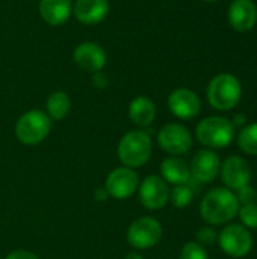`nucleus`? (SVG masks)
<instances>
[{
	"label": "nucleus",
	"instance_id": "nucleus-1",
	"mask_svg": "<svg viewBox=\"0 0 257 259\" xmlns=\"http://www.w3.org/2000/svg\"><path fill=\"white\" fill-rule=\"evenodd\" d=\"M239 200L236 193L223 187L211 190L200 203V215L209 226H223L238 217Z\"/></svg>",
	"mask_w": 257,
	"mask_h": 259
},
{
	"label": "nucleus",
	"instance_id": "nucleus-2",
	"mask_svg": "<svg viewBox=\"0 0 257 259\" xmlns=\"http://www.w3.org/2000/svg\"><path fill=\"white\" fill-rule=\"evenodd\" d=\"M153 144L150 135L144 129H133L124 134L118 143L117 155L120 162L129 168H139L145 165L151 156Z\"/></svg>",
	"mask_w": 257,
	"mask_h": 259
},
{
	"label": "nucleus",
	"instance_id": "nucleus-3",
	"mask_svg": "<svg viewBox=\"0 0 257 259\" xmlns=\"http://www.w3.org/2000/svg\"><path fill=\"white\" fill-rule=\"evenodd\" d=\"M195 138L201 146H204V149H224L236 138V127L233 126L232 120L226 117H206L197 124Z\"/></svg>",
	"mask_w": 257,
	"mask_h": 259
},
{
	"label": "nucleus",
	"instance_id": "nucleus-4",
	"mask_svg": "<svg viewBox=\"0 0 257 259\" xmlns=\"http://www.w3.org/2000/svg\"><path fill=\"white\" fill-rule=\"evenodd\" d=\"M208 102L217 111L233 109L242 97V85L239 79L230 73L217 74L208 85Z\"/></svg>",
	"mask_w": 257,
	"mask_h": 259
},
{
	"label": "nucleus",
	"instance_id": "nucleus-5",
	"mask_svg": "<svg viewBox=\"0 0 257 259\" xmlns=\"http://www.w3.org/2000/svg\"><path fill=\"white\" fill-rule=\"evenodd\" d=\"M52 131V118L39 111L32 109L24 112L15 124V137L26 146H36L42 143Z\"/></svg>",
	"mask_w": 257,
	"mask_h": 259
},
{
	"label": "nucleus",
	"instance_id": "nucleus-6",
	"mask_svg": "<svg viewBox=\"0 0 257 259\" xmlns=\"http://www.w3.org/2000/svg\"><path fill=\"white\" fill-rule=\"evenodd\" d=\"M218 244L221 250L230 258H245L254 244L250 229L238 223H227L218 234Z\"/></svg>",
	"mask_w": 257,
	"mask_h": 259
},
{
	"label": "nucleus",
	"instance_id": "nucleus-7",
	"mask_svg": "<svg viewBox=\"0 0 257 259\" xmlns=\"http://www.w3.org/2000/svg\"><path fill=\"white\" fill-rule=\"evenodd\" d=\"M126 237L135 250H148L161 241L162 225L155 217L144 215L130 223Z\"/></svg>",
	"mask_w": 257,
	"mask_h": 259
},
{
	"label": "nucleus",
	"instance_id": "nucleus-8",
	"mask_svg": "<svg viewBox=\"0 0 257 259\" xmlns=\"http://www.w3.org/2000/svg\"><path fill=\"white\" fill-rule=\"evenodd\" d=\"M158 144L171 156H180L191 150L192 134L180 123H168L158 132Z\"/></svg>",
	"mask_w": 257,
	"mask_h": 259
},
{
	"label": "nucleus",
	"instance_id": "nucleus-9",
	"mask_svg": "<svg viewBox=\"0 0 257 259\" xmlns=\"http://www.w3.org/2000/svg\"><path fill=\"white\" fill-rule=\"evenodd\" d=\"M139 187V178L133 168L118 167L114 168L105 181V190L109 197L115 200H126L132 197Z\"/></svg>",
	"mask_w": 257,
	"mask_h": 259
},
{
	"label": "nucleus",
	"instance_id": "nucleus-10",
	"mask_svg": "<svg viewBox=\"0 0 257 259\" xmlns=\"http://www.w3.org/2000/svg\"><path fill=\"white\" fill-rule=\"evenodd\" d=\"M139 202L150 211L162 209L170 202V187L158 175L147 176L138 187Z\"/></svg>",
	"mask_w": 257,
	"mask_h": 259
},
{
	"label": "nucleus",
	"instance_id": "nucleus-11",
	"mask_svg": "<svg viewBox=\"0 0 257 259\" xmlns=\"http://www.w3.org/2000/svg\"><path fill=\"white\" fill-rule=\"evenodd\" d=\"M220 178L226 188L232 191H239L241 188L250 185L251 182V168L248 162L238 155H232L221 162Z\"/></svg>",
	"mask_w": 257,
	"mask_h": 259
},
{
	"label": "nucleus",
	"instance_id": "nucleus-12",
	"mask_svg": "<svg viewBox=\"0 0 257 259\" xmlns=\"http://www.w3.org/2000/svg\"><path fill=\"white\" fill-rule=\"evenodd\" d=\"M221 159L215 150L201 149L198 150L189 164L191 178H194L200 184H211L220 176Z\"/></svg>",
	"mask_w": 257,
	"mask_h": 259
},
{
	"label": "nucleus",
	"instance_id": "nucleus-13",
	"mask_svg": "<svg viewBox=\"0 0 257 259\" xmlns=\"http://www.w3.org/2000/svg\"><path fill=\"white\" fill-rule=\"evenodd\" d=\"M168 109L180 120H191L200 114L201 100L195 91L189 88H177L168 96Z\"/></svg>",
	"mask_w": 257,
	"mask_h": 259
},
{
	"label": "nucleus",
	"instance_id": "nucleus-14",
	"mask_svg": "<svg viewBox=\"0 0 257 259\" xmlns=\"http://www.w3.org/2000/svg\"><path fill=\"white\" fill-rule=\"evenodd\" d=\"M74 64L86 73H97L101 71L106 65V52L103 47L92 41L80 42L73 52Z\"/></svg>",
	"mask_w": 257,
	"mask_h": 259
},
{
	"label": "nucleus",
	"instance_id": "nucleus-15",
	"mask_svg": "<svg viewBox=\"0 0 257 259\" xmlns=\"http://www.w3.org/2000/svg\"><path fill=\"white\" fill-rule=\"evenodd\" d=\"M227 20L236 32H248L257 23V6L253 0H233L227 11Z\"/></svg>",
	"mask_w": 257,
	"mask_h": 259
},
{
	"label": "nucleus",
	"instance_id": "nucleus-16",
	"mask_svg": "<svg viewBox=\"0 0 257 259\" xmlns=\"http://www.w3.org/2000/svg\"><path fill=\"white\" fill-rule=\"evenodd\" d=\"M109 12L108 0H76L73 3V14L76 20L86 26L101 23Z\"/></svg>",
	"mask_w": 257,
	"mask_h": 259
},
{
	"label": "nucleus",
	"instance_id": "nucleus-17",
	"mask_svg": "<svg viewBox=\"0 0 257 259\" xmlns=\"http://www.w3.org/2000/svg\"><path fill=\"white\" fill-rule=\"evenodd\" d=\"M73 14V0H41L39 15L50 26H62Z\"/></svg>",
	"mask_w": 257,
	"mask_h": 259
},
{
	"label": "nucleus",
	"instance_id": "nucleus-18",
	"mask_svg": "<svg viewBox=\"0 0 257 259\" xmlns=\"http://www.w3.org/2000/svg\"><path fill=\"white\" fill-rule=\"evenodd\" d=\"M129 118L139 129L151 126L156 118V105L147 96L135 97L129 105Z\"/></svg>",
	"mask_w": 257,
	"mask_h": 259
},
{
	"label": "nucleus",
	"instance_id": "nucleus-19",
	"mask_svg": "<svg viewBox=\"0 0 257 259\" xmlns=\"http://www.w3.org/2000/svg\"><path fill=\"white\" fill-rule=\"evenodd\" d=\"M161 178L171 185H183L191 181L189 165L179 156L165 158L161 164Z\"/></svg>",
	"mask_w": 257,
	"mask_h": 259
},
{
	"label": "nucleus",
	"instance_id": "nucleus-20",
	"mask_svg": "<svg viewBox=\"0 0 257 259\" xmlns=\"http://www.w3.org/2000/svg\"><path fill=\"white\" fill-rule=\"evenodd\" d=\"M45 108H47L45 114L52 120H64L71 109V100L65 91H55L48 96L45 102Z\"/></svg>",
	"mask_w": 257,
	"mask_h": 259
},
{
	"label": "nucleus",
	"instance_id": "nucleus-21",
	"mask_svg": "<svg viewBox=\"0 0 257 259\" xmlns=\"http://www.w3.org/2000/svg\"><path fill=\"white\" fill-rule=\"evenodd\" d=\"M238 146L244 153L257 156V121L241 127L238 134Z\"/></svg>",
	"mask_w": 257,
	"mask_h": 259
},
{
	"label": "nucleus",
	"instance_id": "nucleus-22",
	"mask_svg": "<svg viewBox=\"0 0 257 259\" xmlns=\"http://www.w3.org/2000/svg\"><path fill=\"white\" fill-rule=\"evenodd\" d=\"M194 199V190L189 187V184L183 185H174L173 190H170V200L176 208H186L192 203Z\"/></svg>",
	"mask_w": 257,
	"mask_h": 259
},
{
	"label": "nucleus",
	"instance_id": "nucleus-23",
	"mask_svg": "<svg viewBox=\"0 0 257 259\" xmlns=\"http://www.w3.org/2000/svg\"><path fill=\"white\" fill-rule=\"evenodd\" d=\"M238 217L241 220V225L247 229H257V203L241 205Z\"/></svg>",
	"mask_w": 257,
	"mask_h": 259
},
{
	"label": "nucleus",
	"instance_id": "nucleus-24",
	"mask_svg": "<svg viewBox=\"0 0 257 259\" xmlns=\"http://www.w3.org/2000/svg\"><path fill=\"white\" fill-rule=\"evenodd\" d=\"M180 259H209L208 250L195 241H189L182 247Z\"/></svg>",
	"mask_w": 257,
	"mask_h": 259
},
{
	"label": "nucleus",
	"instance_id": "nucleus-25",
	"mask_svg": "<svg viewBox=\"0 0 257 259\" xmlns=\"http://www.w3.org/2000/svg\"><path fill=\"white\" fill-rule=\"evenodd\" d=\"M215 241H218V232L214 229V226H204L198 229L195 234V243H198L203 247L212 246Z\"/></svg>",
	"mask_w": 257,
	"mask_h": 259
},
{
	"label": "nucleus",
	"instance_id": "nucleus-26",
	"mask_svg": "<svg viewBox=\"0 0 257 259\" xmlns=\"http://www.w3.org/2000/svg\"><path fill=\"white\" fill-rule=\"evenodd\" d=\"M236 197L239 200V205L257 203V191L250 185H247V187L241 188L239 191H236Z\"/></svg>",
	"mask_w": 257,
	"mask_h": 259
},
{
	"label": "nucleus",
	"instance_id": "nucleus-27",
	"mask_svg": "<svg viewBox=\"0 0 257 259\" xmlns=\"http://www.w3.org/2000/svg\"><path fill=\"white\" fill-rule=\"evenodd\" d=\"M5 259H39L38 255H35L33 252L29 250H14L11 252Z\"/></svg>",
	"mask_w": 257,
	"mask_h": 259
},
{
	"label": "nucleus",
	"instance_id": "nucleus-28",
	"mask_svg": "<svg viewBox=\"0 0 257 259\" xmlns=\"http://www.w3.org/2000/svg\"><path fill=\"white\" fill-rule=\"evenodd\" d=\"M94 85L97 88H105L108 85V76L101 71H97L94 73Z\"/></svg>",
	"mask_w": 257,
	"mask_h": 259
},
{
	"label": "nucleus",
	"instance_id": "nucleus-29",
	"mask_svg": "<svg viewBox=\"0 0 257 259\" xmlns=\"http://www.w3.org/2000/svg\"><path fill=\"white\" fill-rule=\"evenodd\" d=\"M232 123H233V126L238 129V127H244L245 124H247V117L244 115V114H238V115H235V118L232 120Z\"/></svg>",
	"mask_w": 257,
	"mask_h": 259
},
{
	"label": "nucleus",
	"instance_id": "nucleus-30",
	"mask_svg": "<svg viewBox=\"0 0 257 259\" xmlns=\"http://www.w3.org/2000/svg\"><path fill=\"white\" fill-rule=\"evenodd\" d=\"M108 197H109V196H108V193H106V190H105V188H98V190H95L94 199H95L97 202H105Z\"/></svg>",
	"mask_w": 257,
	"mask_h": 259
},
{
	"label": "nucleus",
	"instance_id": "nucleus-31",
	"mask_svg": "<svg viewBox=\"0 0 257 259\" xmlns=\"http://www.w3.org/2000/svg\"><path fill=\"white\" fill-rule=\"evenodd\" d=\"M126 259H142V256H141L138 252L133 250V252H129V253L126 255Z\"/></svg>",
	"mask_w": 257,
	"mask_h": 259
},
{
	"label": "nucleus",
	"instance_id": "nucleus-32",
	"mask_svg": "<svg viewBox=\"0 0 257 259\" xmlns=\"http://www.w3.org/2000/svg\"><path fill=\"white\" fill-rule=\"evenodd\" d=\"M204 2H208V3H215V2H218V0H204Z\"/></svg>",
	"mask_w": 257,
	"mask_h": 259
}]
</instances>
